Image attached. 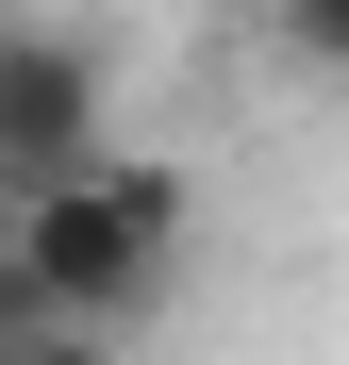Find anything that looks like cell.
Returning a JSON list of instances; mask_svg holds the SVG:
<instances>
[{"label": "cell", "mask_w": 349, "mask_h": 365, "mask_svg": "<svg viewBox=\"0 0 349 365\" xmlns=\"http://www.w3.org/2000/svg\"><path fill=\"white\" fill-rule=\"evenodd\" d=\"M266 50L300 83H349V0H266Z\"/></svg>", "instance_id": "obj_3"}, {"label": "cell", "mask_w": 349, "mask_h": 365, "mask_svg": "<svg viewBox=\"0 0 349 365\" xmlns=\"http://www.w3.org/2000/svg\"><path fill=\"white\" fill-rule=\"evenodd\" d=\"M0 50H17V17H0Z\"/></svg>", "instance_id": "obj_6"}, {"label": "cell", "mask_w": 349, "mask_h": 365, "mask_svg": "<svg viewBox=\"0 0 349 365\" xmlns=\"http://www.w3.org/2000/svg\"><path fill=\"white\" fill-rule=\"evenodd\" d=\"M50 332H67V316H50V282L0 250V365H17V349H50Z\"/></svg>", "instance_id": "obj_4"}, {"label": "cell", "mask_w": 349, "mask_h": 365, "mask_svg": "<svg viewBox=\"0 0 349 365\" xmlns=\"http://www.w3.org/2000/svg\"><path fill=\"white\" fill-rule=\"evenodd\" d=\"M116 166V67H100V34H17L0 50V216L50 200V182H84Z\"/></svg>", "instance_id": "obj_2"}, {"label": "cell", "mask_w": 349, "mask_h": 365, "mask_svg": "<svg viewBox=\"0 0 349 365\" xmlns=\"http://www.w3.org/2000/svg\"><path fill=\"white\" fill-rule=\"evenodd\" d=\"M183 232H200V182L166 150H116L84 182H50V200H17L0 250L50 282L67 332H116V349H133V316H166V282H183Z\"/></svg>", "instance_id": "obj_1"}, {"label": "cell", "mask_w": 349, "mask_h": 365, "mask_svg": "<svg viewBox=\"0 0 349 365\" xmlns=\"http://www.w3.org/2000/svg\"><path fill=\"white\" fill-rule=\"evenodd\" d=\"M17 365H133L116 332H50V349H17Z\"/></svg>", "instance_id": "obj_5"}]
</instances>
